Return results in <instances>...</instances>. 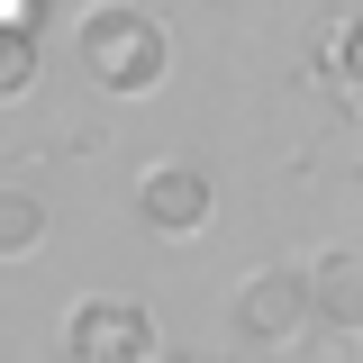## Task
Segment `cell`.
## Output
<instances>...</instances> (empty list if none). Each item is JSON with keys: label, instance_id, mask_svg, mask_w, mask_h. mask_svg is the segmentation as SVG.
<instances>
[{"label": "cell", "instance_id": "obj_8", "mask_svg": "<svg viewBox=\"0 0 363 363\" xmlns=\"http://www.w3.org/2000/svg\"><path fill=\"white\" fill-rule=\"evenodd\" d=\"M37 82V28H0V100Z\"/></svg>", "mask_w": 363, "mask_h": 363}, {"label": "cell", "instance_id": "obj_5", "mask_svg": "<svg viewBox=\"0 0 363 363\" xmlns=\"http://www.w3.org/2000/svg\"><path fill=\"white\" fill-rule=\"evenodd\" d=\"M318 327H336V336H363V245H336V255H318Z\"/></svg>", "mask_w": 363, "mask_h": 363}, {"label": "cell", "instance_id": "obj_10", "mask_svg": "<svg viewBox=\"0 0 363 363\" xmlns=\"http://www.w3.org/2000/svg\"><path fill=\"white\" fill-rule=\"evenodd\" d=\"M155 363H164V354H155Z\"/></svg>", "mask_w": 363, "mask_h": 363}, {"label": "cell", "instance_id": "obj_6", "mask_svg": "<svg viewBox=\"0 0 363 363\" xmlns=\"http://www.w3.org/2000/svg\"><path fill=\"white\" fill-rule=\"evenodd\" d=\"M37 236H45V209L28 191H0V255L18 264V255H37Z\"/></svg>", "mask_w": 363, "mask_h": 363}, {"label": "cell", "instance_id": "obj_2", "mask_svg": "<svg viewBox=\"0 0 363 363\" xmlns=\"http://www.w3.org/2000/svg\"><path fill=\"white\" fill-rule=\"evenodd\" d=\"M236 327L255 336V345H300L318 327V272L309 264H272L245 281V300H236Z\"/></svg>", "mask_w": 363, "mask_h": 363}, {"label": "cell", "instance_id": "obj_3", "mask_svg": "<svg viewBox=\"0 0 363 363\" xmlns=\"http://www.w3.org/2000/svg\"><path fill=\"white\" fill-rule=\"evenodd\" d=\"M64 354L73 363H155V318L136 309V300H82V309L64 318Z\"/></svg>", "mask_w": 363, "mask_h": 363}, {"label": "cell", "instance_id": "obj_1", "mask_svg": "<svg viewBox=\"0 0 363 363\" xmlns=\"http://www.w3.org/2000/svg\"><path fill=\"white\" fill-rule=\"evenodd\" d=\"M73 55H82L91 91H109V100H145V91H164V73H173V37H164L145 9H128V0L91 9Z\"/></svg>", "mask_w": 363, "mask_h": 363}, {"label": "cell", "instance_id": "obj_7", "mask_svg": "<svg viewBox=\"0 0 363 363\" xmlns=\"http://www.w3.org/2000/svg\"><path fill=\"white\" fill-rule=\"evenodd\" d=\"M318 73H336V91L363 109V18H345V28H336V45H327V64H318Z\"/></svg>", "mask_w": 363, "mask_h": 363}, {"label": "cell", "instance_id": "obj_4", "mask_svg": "<svg viewBox=\"0 0 363 363\" xmlns=\"http://www.w3.org/2000/svg\"><path fill=\"white\" fill-rule=\"evenodd\" d=\"M209 209H218V191H209L200 164H145L136 173V218L155 227V236H200Z\"/></svg>", "mask_w": 363, "mask_h": 363}, {"label": "cell", "instance_id": "obj_9", "mask_svg": "<svg viewBox=\"0 0 363 363\" xmlns=\"http://www.w3.org/2000/svg\"><path fill=\"white\" fill-rule=\"evenodd\" d=\"M0 28H37V0H0Z\"/></svg>", "mask_w": 363, "mask_h": 363}]
</instances>
